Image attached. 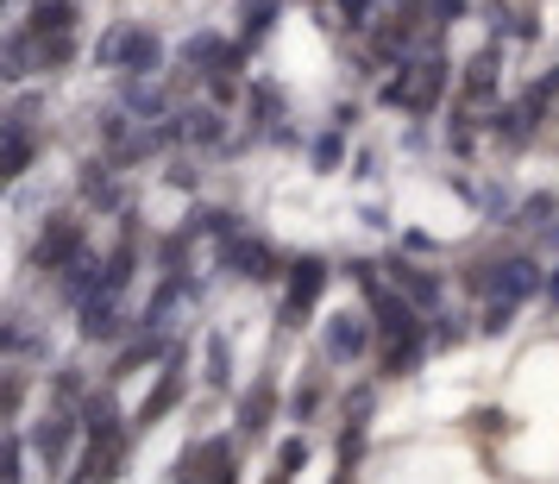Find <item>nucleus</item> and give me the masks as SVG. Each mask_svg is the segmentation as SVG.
<instances>
[{
	"mask_svg": "<svg viewBox=\"0 0 559 484\" xmlns=\"http://www.w3.org/2000/svg\"><path fill=\"white\" fill-rule=\"evenodd\" d=\"M472 428H478V434H509V415H503V409H478V415H472Z\"/></svg>",
	"mask_w": 559,
	"mask_h": 484,
	"instance_id": "33",
	"label": "nucleus"
},
{
	"mask_svg": "<svg viewBox=\"0 0 559 484\" xmlns=\"http://www.w3.org/2000/svg\"><path fill=\"white\" fill-rule=\"evenodd\" d=\"M271 26H277V0H246V38H239V51L264 45V38H271Z\"/></svg>",
	"mask_w": 559,
	"mask_h": 484,
	"instance_id": "21",
	"label": "nucleus"
},
{
	"mask_svg": "<svg viewBox=\"0 0 559 484\" xmlns=\"http://www.w3.org/2000/svg\"><path fill=\"white\" fill-rule=\"evenodd\" d=\"M233 57H239V45H227L221 32H195V38L182 45V63H189V70H227Z\"/></svg>",
	"mask_w": 559,
	"mask_h": 484,
	"instance_id": "15",
	"label": "nucleus"
},
{
	"mask_svg": "<svg viewBox=\"0 0 559 484\" xmlns=\"http://www.w3.org/2000/svg\"><path fill=\"white\" fill-rule=\"evenodd\" d=\"M497 88V51H478L472 63H465V95L478 102V95H490Z\"/></svg>",
	"mask_w": 559,
	"mask_h": 484,
	"instance_id": "23",
	"label": "nucleus"
},
{
	"mask_svg": "<svg viewBox=\"0 0 559 484\" xmlns=\"http://www.w3.org/2000/svg\"><path fill=\"white\" fill-rule=\"evenodd\" d=\"M547 290H554V296H559V271H554V278H547Z\"/></svg>",
	"mask_w": 559,
	"mask_h": 484,
	"instance_id": "38",
	"label": "nucleus"
},
{
	"mask_svg": "<svg viewBox=\"0 0 559 484\" xmlns=\"http://www.w3.org/2000/svg\"><path fill=\"white\" fill-rule=\"evenodd\" d=\"M358 290H365V308H371V328H378V340H408V333H421V328H415V308H408L403 290H383L378 278L358 283Z\"/></svg>",
	"mask_w": 559,
	"mask_h": 484,
	"instance_id": "8",
	"label": "nucleus"
},
{
	"mask_svg": "<svg viewBox=\"0 0 559 484\" xmlns=\"http://www.w3.org/2000/svg\"><path fill=\"white\" fill-rule=\"evenodd\" d=\"M321 290H328V264L321 258H296L289 278H283V328H302L314 315V303H321Z\"/></svg>",
	"mask_w": 559,
	"mask_h": 484,
	"instance_id": "7",
	"label": "nucleus"
},
{
	"mask_svg": "<svg viewBox=\"0 0 559 484\" xmlns=\"http://www.w3.org/2000/svg\"><path fill=\"white\" fill-rule=\"evenodd\" d=\"M32 57H38L45 70H63V63L76 57V38H57V45H32Z\"/></svg>",
	"mask_w": 559,
	"mask_h": 484,
	"instance_id": "27",
	"label": "nucleus"
},
{
	"mask_svg": "<svg viewBox=\"0 0 559 484\" xmlns=\"http://www.w3.org/2000/svg\"><path fill=\"white\" fill-rule=\"evenodd\" d=\"M509 315H515V303H490L478 328H484V333H503V328H509Z\"/></svg>",
	"mask_w": 559,
	"mask_h": 484,
	"instance_id": "34",
	"label": "nucleus"
},
{
	"mask_svg": "<svg viewBox=\"0 0 559 484\" xmlns=\"http://www.w3.org/2000/svg\"><path fill=\"white\" fill-rule=\"evenodd\" d=\"M302 459H308V440H283V453H277V479H296V472H302Z\"/></svg>",
	"mask_w": 559,
	"mask_h": 484,
	"instance_id": "29",
	"label": "nucleus"
},
{
	"mask_svg": "<svg viewBox=\"0 0 559 484\" xmlns=\"http://www.w3.org/2000/svg\"><path fill=\"white\" fill-rule=\"evenodd\" d=\"M271 484H289V479H277V472H271Z\"/></svg>",
	"mask_w": 559,
	"mask_h": 484,
	"instance_id": "39",
	"label": "nucleus"
},
{
	"mask_svg": "<svg viewBox=\"0 0 559 484\" xmlns=\"http://www.w3.org/2000/svg\"><path fill=\"white\" fill-rule=\"evenodd\" d=\"M177 403H182V353H170V358H164V371H157V383H152V397L139 403V428L164 422Z\"/></svg>",
	"mask_w": 559,
	"mask_h": 484,
	"instance_id": "10",
	"label": "nucleus"
},
{
	"mask_svg": "<svg viewBox=\"0 0 559 484\" xmlns=\"http://www.w3.org/2000/svg\"><path fill=\"white\" fill-rule=\"evenodd\" d=\"M76 422H82V440H95V434H114L120 428V409H114V397H102V390H88L76 409Z\"/></svg>",
	"mask_w": 559,
	"mask_h": 484,
	"instance_id": "17",
	"label": "nucleus"
},
{
	"mask_svg": "<svg viewBox=\"0 0 559 484\" xmlns=\"http://www.w3.org/2000/svg\"><path fill=\"white\" fill-rule=\"evenodd\" d=\"M82 196L95 208H120V182H114V164H88L82 170Z\"/></svg>",
	"mask_w": 559,
	"mask_h": 484,
	"instance_id": "20",
	"label": "nucleus"
},
{
	"mask_svg": "<svg viewBox=\"0 0 559 484\" xmlns=\"http://www.w3.org/2000/svg\"><path fill=\"white\" fill-rule=\"evenodd\" d=\"M170 484H233V440L207 434V440H195V447H182Z\"/></svg>",
	"mask_w": 559,
	"mask_h": 484,
	"instance_id": "6",
	"label": "nucleus"
},
{
	"mask_svg": "<svg viewBox=\"0 0 559 484\" xmlns=\"http://www.w3.org/2000/svg\"><path fill=\"white\" fill-rule=\"evenodd\" d=\"M76 315H82V333H88V340H114V333H120V308H114V296H88Z\"/></svg>",
	"mask_w": 559,
	"mask_h": 484,
	"instance_id": "18",
	"label": "nucleus"
},
{
	"mask_svg": "<svg viewBox=\"0 0 559 484\" xmlns=\"http://www.w3.org/2000/svg\"><path fill=\"white\" fill-rule=\"evenodd\" d=\"M102 63H114V70H127L132 82H145L164 70V38H157L152 26H114L102 45Z\"/></svg>",
	"mask_w": 559,
	"mask_h": 484,
	"instance_id": "3",
	"label": "nucleus"
},
{
	"mask_svg": "<svg viewBox=\"0 0 559 484\" xmlns=\"http://www.w3.org/2000/svg\"><path fill=\"white\" fill-rule=\"evenodd\" d=\"M428 346H433L428 328H421V333H408V340H383V353H378L383 378H408V371H415V358L428 353Z\"/></svg>",
	"mask_w": 559,
	"mask_h": 484,
	"instance_id": "16",
	"label": "nucleus"
},
{
	"mask_svg": "<svg viewBox=\"0 0 559 484\" xmlns=\"http://www.w3.org/2000/svg\"><path fill=\"white\" fill-rule=\"evenodd\" d=\"M76 258H88V227H82L76 214H51L45 233L32 239V264L38 271H70Z\"/></svg>",
	"mask_w": 559,
	"mask_h": 484,
	"instance_id": "4",
	"label": "nucleus"
},
{
	"mask_svg": "<svg viewBox=\"0 0 559 484\" xmlns=\"http://www.w3.org/2000/svg\"><path fill=\"white\" fill-rule=\"evenodd\" d=\"M189 239H195V233H214V239H233V233H239V214H227V208H195V221H189Z\"/></svg>",
	"mask_w": 559,
	"mask_h": 484,
	"instance_id": "22",
	"label": "nucleus"
},
{
	"mask_svg": "<svg viewBox=\"0 0 559 484\" xmlns=\"http://www.w3.org/2000/svg\"><path fill=\"white\" fill-rule=\"evenodd\" d=\"M221 271H227V278H246V283L289 278V271H283V258L271 252L264 239H252V233H233V239H221Z\"/></svg>",
	"mask_w": 559,
	"mask_h": 484,
	"instance_id": "5",
	"label": "nucleus"
},
{
	"mask_svg": "<svg viewBox=\"0 0 559 484\" xmlns=\"http://www.w3.org/2000/svg\"><path fill=\"white\" fill-rule=\"evenodd\" d=\"M314 409H321V383H308L302 397H296V422H308V415H314Z\"/></svg>",
	"mask_w": 559,
	"mask_h": 484,
	"instance_id": "35",
	"label": "nucleus"
},
{
	"mask_svg": "<svg viewBox=\"0 0 559 484\" xmlns=\"http://www.w3.org/2000/svg\"><path fill=\"white\" fill-rule=\"evenodd\" d=\"M383 271H390V283L403 290L408 303H421V308H433V303H440V278H433V271H421V264H408V258H390Z\"/></svg>",
	"mask_w": 559,
	"mask_h": 484,
	"instance_id": "13",
	"label": "nucleus"
},
{
	"mask_svg": "<svg viewBox=\"0 0 559 484\" xmlns=\"http://www.w3.org/2000/svg\"><path fill=\"white\" fill-rule=\"evenodd\" d=\"M76 434H82V422H76V415H63V409H57L51 422H38V434H32V447H38V459H45L51 472H63V459H70V440H76Z\"/></svg>",
	"mask_w": 559,
	"mask_h": 484,
	"instance_id": "11",
	"label": "nucleus"
},
{
	"mask_svg": "<svg viewBox=\"0 0 559 484\" xmlns=\"http://www.w3.org/2000/svg\"><path fill=\"white\" fill-rule=\"evenodd\" d=\"M340 157H346V139H340V132H321V139H314V164H321V170H333Z\"/></svg>",
	"mask_w": 559,
	"mask_h": 484,
	"instance_id": "28",
	"label": "nucleus"
},
{
	"mask_svg": "<svg viewBox=\"0 0 559 484\" xmlns=\"http://www.w3.org/2000/svg\"><path fill=\"white\" fill-rule=\"evenodd\" d=\"M252 120H258V127H277V120H283V95L271 88V82H258V88H252Z\"/></svg>",
	"mask_w": 559,
	"mask_h": 484,
	"instance_id": "25",
	"label": "nucleus"
},
{
	"mask_svg": "<svg viewBox=\"0 0 559 484\" xmlns=\"http://www.w3.org/2000/svg\"><path fill=\"white\" fill-rule=\"evenodd\" d=\"M32 7H38V0H32Z\"/></svg>",
	"mask_w": 559,
	"mask_h": 484,
	"instance_id": "41",
	"label": "nucleus"
},
{
	"mask_svg": "<svg viewBox=\"0 0 559 484\" xmlns=\"http://www.w3.org/2000/svg\"><path fill=\"white\" fill-rule=\"evenodd\" d=\"M70 484H82V479H70Z\"/></svg>",
	"mask_w": 559,
	"mask_h": 484,
	"instance_id": "40",
	"label": "nucleus"
},
{
	"mask_svg": "<svg viewBox=\"0 0 559 484\" xmlns=\"http://www.w3.org/2000/svg\"><path fill=\"white\" fill-rule=\"evenodd\" d=\"M32 152H38V139H26V127H7V177H26Z\"/></svg>",
	"mask_w": 559,
	"mask_h": 484,
	"instance_id": "24",
	"label": "nucleus"
},
{
	"mask_svg": "<svg viewBox=\"0 0 559 484\" xmlns=\"http://www.w3.org/2000/svg\"><path fill=\"white\" fill-rule=\"evenodd\" d=\"M76 32V7L70 0H38L26 20V38L32 45H57V38H70Z\"/></svg>",
	"mask_w": 559,
	"mask_h": 484,
	"instance_id": "12",
	"label": "nucleus"
},
{
	"mask_svg": "<svg viewBox=\"0 0 559 484\" xmlns=\"http://www.w3.org/2000/svg\"><path fill=\"white\" fill-rule=\"evenodd\" d=\"M120 459H127V428L114 434H95V440H82V484H114V472H120Z\"/></svg>",
	"mask_w": 559,
	"mask_h": 484,
	"instance_id": "9",
	"label": "nucleus"
},
{
	"mask_svg": "<svg viewBox=\"0 0 559 484\" xmlns=\"http://www.w3.org/2000/svg\"><path fill=\"white\" fill-rule=\"evenodd\" d=\"M152 358H170V353H164V340H157V333H145V340H132L127 353H120V365H114V371H132V365H152Z\"/></svg>",
	"mask_w": 559,
	"mask_h": 484,
	"instance_id": "26",
	"label": "nucleus"
},
{
	"mask_svg": "<svg viewBox=\"0 0 559 484\" xmlns=\"http://www.w3.org/2000/svg\"><path fill=\"white\" fill-rule=\"evenodd\" d=\"M433 346H453V340H465V321L459 315H440V328H428Z\"/></svg>",
	"mask_w": 559,
	"mask_h": 484,
	"instance_id": "31",
	"label": "nucleus"
},
{
	"mask_svg": "<svg viewBox=\"0 0 559 484\" xmlns=\"http://www.w3.org/2000/svg\"><path fill=\"white\" fill-rule=\"evenodd\" d=\"M371 7H378V0H340V26H371Z\"/></svg>",
	"mask_w": 559,
	"mask_h": 484,
	"instance_id": "30",
	"label": "nucleus"
},
{
	"mask_svg": "<svg viewBox=\"0 0 559 484\" xmlns=\"http://www.w3.org/2000/svg\"><path fill=\"white\" fill-rule=\"evenodd\" d=\"M472 290L478 296H490V303H528L534 290H547V278H540V264L522 252H509V258H490V264H472Z\"/></svg>",
	"mask_w": 559,
	"mask_h": 484,
	"instance_id": "2",
	"label": "nucleus"
},
{
	"mask_svg": "<svg viewBox=\"0 0 559 484\" xmlns=\"http://www.w3.org/2000/svg\"><path fill=\"white\" fill-rule=\"evenodd\" d=\"M433 13H440V20H459V13H465V0H428Z\"/></svg>",
	"mask_w": 559,
	"mask_h": 484,
	"instance_id": "37",
	"label": "nucleus"
},
{
	"mask_svg": "<svg viewBox=\"0 0 559 484\" xmlns=\"http://www.w3.org/2000/svg\"><path fill=\"white\" fill-rule=\"evenodd\" d=\"M207 378L227 383V340H207Z\"/></svg>",
	"mask_w": 559,
	"mask_h": 484,
	"instance_id": "32",
	"label": "nucleus"
},
{
	"mask_svg": "<svg viewBox=\"0 0 559 484\" xmlns=\"http://www.w3.org/2000/svg\"><path fill=\"white\" fill-rule=\"evenodd\" d=\"M447 57L433 51V57H403L396 63V76H383V102L390 107H408V114H433V102L447 95Z\"/></svg>",
	"mask_w": 559,
	"mask_h": 484,
	"instance_id": "1",
	"label": "nucleus"
},
{
	"mask_svg": "<svg viewBox=\"0 0 559 484\" xmlns=\"http://www.w3.org/2000/svg\"><path fill=\"white\" fill-rule=\"evenodd\" d=\"M271 403H277V390H271V383H252V390H246V403H239V428L264 434V428H271Z\"/></svg>",
	"mask_w": 559,
	"mask_h": 484,
	"instance_id": "19",
	"label": "nucleus"
},
{
	"mask_svg": "<svg viewBox=\"0 0 559 484\" xmlns=\"http://www.w3.org/2000/svg\"><path fill=\"white\" fill-rule=\"evenodd\" d=\"M528 95H534V102H554V95H559V63H554V70H547L540 82H534Z\"/></svg>",
	"mask_w": 559,
	"mask_h": 484,
	"instance_id": "36",
	"label": "nucleus"
},
{
	"mask_svg": "<svg viewBox=\"0 0 559 484\" xmlns=\"http://www.w3.org/2000/svg\"><path fill=\"white\" fill-rule=\"evenodd\" d=\"M365 346H371V328H365V321H353V315H333V328H328V358L353 365V358H365Z\"/></svg>",
	"mask_w": 559,
	"mask_h": 484,
	"instance_id": "14",
	"label": "nucleus"
}]
</instances>
